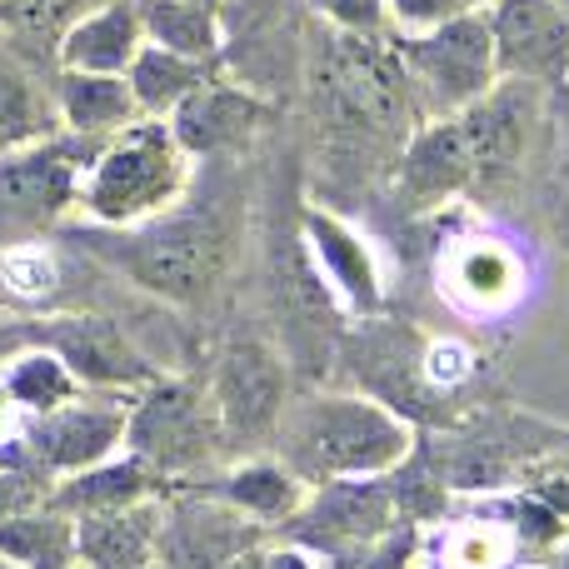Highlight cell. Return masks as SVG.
I'll list each match as a JSON object with an SVG mask.
<instances>
[{
  "label": "cell",
  "instance_id": "cell-40",
  "mask_svg": "<svg viewBox=\"0 0 569 569\" xmlns=\"http://www.w3.org/2000/svg\"><path fill=\"white\" fill-rule=\"evenodd\" d=\"M560 10H565V16H569V0H560Z\"/></svg>",
  "mask_w": 569,
  "mask_h": 569
},
{
  "label": "cell",
  "instance_id": "cell-8",
  "mask_svg": "<svg viewBox=\"0 0 569 569\" xmlns=\"http://www.w3.org/2000/svg\"><path fill=\"white\" fill-rule=\"evenodd\" d=\"M395 56L410 70L430 116H460L500 80L485 10H455L430 30H395Z\"/></svg>",
  "mask_w": 569,
  "mask_h": 569
},
{
  "label": "cell",
  "instance_id": "cell-35",
  "mask_svg": "<svg viewBox=\"0 0 569 569\" xmlns=\"http://www.w3.org/2000/svg\"><path fill=\"white\" fill-rule=\"evenodd\" d=\"M266 569H320L310 560V550H300V545H266Z\"/></svg>",
  "mask_w": 569,
  "mask_h": 569
},
{
  "label": "cell",
  "instance_id": "cell-24",
  "mask_svg": "<svg viewBox=\"0 0 569 569\" xmlns=\"http://www.w3.org/2000/svg\"><path fill=\"white\" fill-rule=\"evenodd\" d=\"M50 136H60L50 80H40V70L0 40V150L36 146Z\"/></svg>",
  "mask_w": 569,
  "mask_h": 569
},
{
  "label": "cell",
  "instance_id": "cell-38",
  "mask_svg": "<svg viewBox=\"0 0 569 569\" xmlns=\"http://www.w3.org/2000/svg\"><path fill=\"white\" fill-rule=\"evenodd\" d=\"M190 6H200V10H210V16L226 20V0H190Z\"/></svg>",
  "mask_w": 569,
  "mask_h": 569
},
{
  "label": "cell",
  "instance_id": "cell-39",
  "mask_svg": "<svg viewBox=\"0 0 569 569\" xmlns=\"http://www.w3.org/2000/svg\"><path fill=\"white\" fill-rule=\"evenodd\" d=\"M455 6H460V10H490L495 0H455Z\"/></svg>",
  "mask_w": 569,
  "mask_h": 569
},
{
  "label": "cell",
  "instance_id": "cell-17",
  "mask_svg": "<svg viewBox=\"0 0 569 569\" xmlns=\"http://www.w3.org/2000/svg\"><path fill=\"white\" fill-rule=\"evenodd\" d=\"M485 20L500 80H530L540 90L569 86V16L560 0H495Z\"/></svg>",
  "mask_w": 569,
  "mask_h": 569
},
{
  "label": "cell",
  "instance_id": "cell-13",
  "mask_svg": "<svg viewBox=\"0 0 569 569\" xmlns=\"http://www.w3.org/2000/svg\"><path fill=\"white\" fill-rule=\"evenodd\" d=\"M475 190V150L460 116H430L410 130L390 166V206L400 220H425Z\"/></svg>",
  "mask_w": 569,
  "mask_h": 569
},
{
  "label": "cell",
  "instance_id": "cell-26",
  "mask_svg": "<svg viewBox=\"0 0 569 569\" xmlns=\"http://www.w3.org/2000/svg\"><path fill=\"white\" fill-rule=\"evenodd\" d=\"M96 6L100 0H0V40L50 76L60 36Z\"/></svg>",
  "mask_w": 569,
  "mask_h": 569
},
{
  "label": "cell",
  "instance_id": "cell-28",
  "mask_svg": "<svg viewBox=\"0 0 569 569\" xmlns=\"http://www.w3.org/2000/svg\"><path fill=\"white\" fill-rule=\"evenodd\" d=\"M146 46L176 50L190 60H226V20L190 0H136Z\"/></svg>",
  "mask_w": 569,
  "mask_h": 569
},
{
  "label": "cell",
  "instance_id": "cell-33",
  "mask_svg": "<svg viewBox=\"0 0 569 569\" xmlns=\"http://www.w3.org/2000/svg\"><path fill=\"white\" fill-rule=\"evenodd\" d=\"M320 26L345 30V36H395L385 0H300Z\"/></svg>",
  "mask_w": 569,
  "mask_h": 569
},
{
  "label": "cell",
  "instance_id": "cell-19",
  "mask_svg": "<svg viewBox=\"0 0 569 569\" xmlns=\"http://www.w3.org/2000/svg\"><path fill=\"white\" fill-rule=\"evenodd\" d=\"M186 485H200V490L220 495L226 505H236L240 515H250L256 525H266L270 535L300 510L305 500V480L280 460V455L260 450V455H240V460H226L220 470L200 475V480H186Z\"/></svg>",
  "mask_w": 569,
  "mask_h": 569
},
{
  "label": "cell",
  "instance_id": "cell-20",
  "mask_svg": "<svg viewBox=\"0 0 569 569\" xmlns=\"http://www.w3.org/2000/svg\"><path fill=\"white\" fill-rule=\"evenodd\" d=\"M50 100H56L60 130L90 140H110L140 120V106L130 96L126 76H100V70H50Z\"/></svg>",
  "mask_w": 569,
  "mask_h": 569
},
{
  "label": "cell",
  "instance_id": "cell-11",
  "mask_svg": "<svg viewBox=\"0 0 569 569\" xmlns=\"http://www.w3.org/2000/svg\"><path fill=\"white\" fill-rule=\"evenodd\" d=\"M270 530L226 505L200 485H176L160 500L156 525V560L150 569H226L240 550L266 545Z\"/></svg>",
  "mask_w": 569,
  "mask_h": 569
},
{
  "label": "cell",
  "instance_id": "cell-16",
  "mask_svg": "<svg viewBox=\"0 0 569 569\" xmlns=\"http://www.w3.org/2000/svg\"><path fill=\"white\" fill-rule=\"evenodd\" d=\"M300 236L310 250L315 276L325 280V290L335 295L350 320L385 310V266L375 256V246L340 216V210L320 206V200H300Z\"/></svg>",
  "mask_w": 569,
  "mask_h": 569
},
{
  "label": "cell",
  "instance_id": "cell-6",
  "mask_svg": "<svg viewBox=\"0 0 569 569\" xmlns=\"http://www.w3.org/2000/svg\"><path fill=\"white\" fill-rule=\"evenodd\" d=\"M206 385L226 425L230 460L276 445V430L295 400V365L284 360L280 340L260 330H230L210 355Z\"/></svg>",
  "mask_w": 569,
  "mask_h": 569
},
{
  "label": "cell",
  "instance_id": "cell-5",
  "mask_svg": "<svg viewBox=\"0 0 569 569\" xmlns=\"http://www.w3.org/2000/svg\"><path fill=\"white\" fill-rule=\"evenodd\" d=\"M126 455L146 460L160 480H170V490L186 480L220 470L230 460L226 450V425L210 400V385L200 375H160L156 385L130 400L126 420Z\"/></svg>",
  "mask_w": 569,
  "mask_h": 569
},
{
  "label": "cell",
  "instance_id": "cell-1",
  "mask_svg": "<svg viewBox=\"0 0 569 569\" xmlns=\"http://www.w3.org/2000/svg\"><path fill=\"white\" fill-rule=\"evenodd\" d=\"M216 170L220 176H200L196 166V186L186 190V200L146 226H66L60 240L90 256V266L120 276L130 290H146L176 310H206L226 290L250 226L240 160H216Z\"/></svg>",
  "mask_w": 569,
  "mask_h": 569
},
{
  "label": "cell",
  "instance_id": "cell-10",
  "mask_svg": "<svg viewBox=\"0 0 569 569\" xmlns=\"http://www.w3.org/2000/svg\"><path fill=\"white\" fill-rule=\"evenodd\" d=\"M130 400H136V395L80 390L76 400L20 420V445H26L30 460H36L50 480L80 475V470H90V465L120 455V445H126Z\"/></svg>",
  "mask_w": 569,
  "mask_h": 569
},
{
  "label": "cell",
  "instance_id": "cell-12",
  "mask_svg": "<svg viewBox=\"0 0 569 569\" xmlns=\"http://www.w3.org/2000/svg\"><path fill=\"white\" fill-rule=\"evenodd\" d=\"M166 120L196 166L200 160H246L260 146V136L280 120V100L260 96L256 86L220 70L206 86L190 90Z\"/></svg>",
  "mask_w": 569,
  "mask_h": 569
},
{
  "label": "cell",
  "instance_id": "cell-14",
  "mask_svg": "<svg viewBox=\"0 0 569 569\" xmlns=\"http://www.w3.org/2000/svg\"><path fill=\"white\" fill-rule=\"evenodd\" d=\"M395 520H400V500H395L390 475H375V480H325L315 490H305L300 510L280 525L276 540H290L300 550L340 555L385 535Z\"/></svg>",
  "mask_w": 569,
  "mask_h": 569
},
{
  "label": "cell",
  "instance_id": "cell-32",
  "mask_svg": "<svg viewBox=\"0 0 569 569\" xmlns=\"http://www.w3.org/2000/svg\"><path fill=\"white\" fill-rule=\"evenodd\" d=\"M50 490H56V480L30 460V450L0 460V520H16V515L50 505Z\"/></svg>",
  "mask_w": 569,
  "mask_h": 569
},
{
  "label": "cell",
  "instance_id": "cell-27",
  "mask_svg": "<svg viewBox=\"0 0 569 569\" xmlns=\"http://www.w3.org/2000/svg\"><path fill=\"white\" fill-rule=\"evenodd\" d=\"M0 560L16 569H76V520L56 505L0 520Z\"/></svg>",
  "mask_w": 569,
  "mask_h": 569
},
{
  "label": "cell",
  "instance_id": "cell-42",
  "mask_svg": "<svg viewBox=\"0 0 569 569\" xmlns=\"http://www.w3.org/2000/svg\"><path fill=\"white\" fill-rule=\"evenodd\" d=\"M0 310H6V305H0Z\"/></svg>",
  "mask_w": 569,
  "mask_h": 569
},
{
  "label": "cell",
  "instance_id": "cell-25",
  "mask_svg": "<svg viewBox=\"0 0 569 569\" xmlns=\"http://www.w3.org/2000/svg\"><path fill=\"white\" fill-rule=\"evenodd\" d=\"M220 70H226V60H190V56H176V50L140 46L136 60H130V70H126V80H130V96H136L140 116L166 120L190 90L206 86V80L220 76Z\"/></svg>",
  "mask_w": 569,
  "mask_h": 569
},
{
  "label": "cell",
  "instance_id": "cell-4",
  "mask_svg": "<svg viewBox=\"0 0 569 569\" xmlns=\"http://www.w3.org/2000/svg\"><path fill=\"white\" fill-rule=\"evenodd\" d=\"M190 186H196V160L176 140L170 120L140 116L90 160L86 186H80V216L86 226L130 230L180 206Z\"/></svg>",
  "mask_w": 569,
  "mask_h": 569
},
{
  "label": "cell",
  "instance_id": "cell-15",
  "mask_svg": "<svg viewBox=\"0 0 569 569\" xmlns=\"http://www.w3.org/2000/svg\"><path fill=\"white\" fill-rule=\"evenodd\" d=\"M460 126L475 150V190L515 186L535 146V126H540V86L495 80L475 106L460 110Z\"/></svg>",
  "mask_w": 569,
  "mask_h": 569
},
{
  "label": "cell",
  "instance_id": "cell-3",
  "mask_svg": "<svg viewBox=\"0 0 569 569\" xmlns=\"http://www.w3.org/2000/svg\"><path fill=\"white\" fill-rule=\"evenodd\" d=\"M415 445H420L415 425L390 405L360 390H310L290 400L270 455H280L305 480V490H315L325 480L395 475L415 455Z\"/></svg>",
  "mask_w": 569,
  "mask_h": 569
},
{
  "label": "cell",
  "instance_id": "cell-22",
  "mask_svg": "<svg viewBox=\"0 0 569 569\" xmlns=\"http://www.w3.org/2000/svg\"><path fill=\"white\" fill-rule=\"evenodd\" d=\"M160 500L76 515V569H150Z\"/></svg>",
  "mask_w": 569,
  "mask_h": 569
},
{
  "label": "cell",
  "instance_id": "cell-9",
  "mask_svg": "<svg viewBox=\"0 0 569 569\" xmlns=\"http://www.w3.org/2000/svg\"><path fill=\"white\" fill-rule=\"evenodd\" d=\"M36 345L56 350L86 390L140 395L166 375L156 355L106 310H36Z\"/></svg>",
  "mask_w": 569,
  "mask_h": 569
},
{
  "label": "cell",
  "instance_id": "cell-29",
  "mask_svg": "<svg viewBox=\"0 0 569 569\" xmlns=\"http://www.w3.org/2000/svg\"><path fill=\"white\" fill-rule=\"evenodd\" d=\"M0 385H6V395H10L20 420L56 410V405L76 400V395L86 390V385L70 375V365L60 360L56 350H46V345H30V350L10 355V360L0 365Z\"/></svg>",
  "mask_w": 569,
  "mask_h": 569
},
{
  "label": "cell",
  "instance_id": "cell-18",
  "mask_svg": "<svg viewBox=\"0 0 569 569\" xmlns=\"http://www.w3.org/2000/svg\"><path fill=\"white\" fill-rule=\"evenodd\" d=\"M435 270H440V290L450 295L455 310L480 315V320L515 310L520 295H525V284H530L520 250L500 236H485V230H465V236H455L450 246L440 250Z\"/></svg>",
  "mask_w": 569,
  "mask_h": 569
},
{
  "label": "cell",
  "instance_id": "cell-21",
  "mask_svg": "<svg viewBox=\"0 0 569 569\" xmlns=\"http://www.w3.org/2000/svg\"><path fill=\"white\" fill-rule=\"evenodd\" d=\"M146 46L136 0H100L96 10L76 20L56 46L60 70H100V76H126L136 50ZM50 66V70H56Z\"/></svg>",
  "mask_w": 569,
  "mask_h": 569
},
{
  "label": "cell",
  "instance_id": "cell-41",
  "mask_svg": "<svg viewBox=\"0 0 569 569\" xmlns=\"http://www.w3.org/2000/svg\"><path fill=\"white\" fill-rule=\"evenodd\" d=\"M0 569H16V565H10V560H0Z\"/></svg>",
  "mask_w": 569,
  "mask_h": 569
},
{
  "label": "cell",
  "instance_id": "cell-34",
  "mask_svg": "<svg viewBox=\"0 0 569 569\" xmlns=\"http://www.w3.org/2000/svg\"><path fill=\"white\" fill-rule=\"evenodd\" d=\"M385 10H390V26L395 30H430L440 26L445 16H455V0H385Z\"/></svg>",
  "mask_w": 569,
  "mask_h": 569
},
{
  "label": "cell",
  "instance_id": "cell-30",
  "mask_svg": "<svg viewBox=\"0 0 569 569\" xmlns=\"http://www.w3.org/2000/svg\"><path fill=\"white\" fill-rule=\"evenodd\" d=\"M515 550V530L505 510L495 515H465L460 525L440 535V569H505Z\"/></svg>",
  "mask_w": 569,
  "mask_h": 569
},
{
  "label": "cell",
  "instance_id": "cell-2",
  "mask_svg": "<svg viewBox=\"0 0 569 569\" xmlns=\"http://www.w3.org/2000/svg\"><path fill=\"white\" fill-rule=\"evenodd\" d=\"M305 90L320 126V146L335 156V176H390L410 140V100L420 96L400 66L390 36H345L315 26L305 40Z\"/></svg>",
  "mask_w": 569,
  "mask_h": 569
},
{
  "label": "cell",
  "instance_id": "cell-7",
  "mask_svg": "<svg viewBox=\"0 0 569 569\" xmlns=\"http://www.w3.org/2000/svg\"><path fill=\"white\" fill-rule=\"evenodd\" d=\"M100 146L106 140L60 130L36 146L0 150V246L66 230V220L80 210V186Z\"/></svg>",
  "mask_w": 569,
  "mask_h": 569
},
{
  "label": "cell",
  "instance_id": "cell-36",
  "mask_svg": "<svg viewBox=\"0 0 569 569\" xmlns=\"http://www.w3.org/2000/svg\"><path fill=\"white\" fill-rule=\"evenodd\" d=\"M226 569H266V545H250V550H240Z\"/></svg>",
  "mask_w": 569,
  "mask_h": 569
},
{
  "label": "cell",
  "instance_id": "cell-37",
  "mask_svg": "<svg viewBox=\"0 0 569 569\" xmlns=\"http://www.w3.org/2000/svg\"><path fill=\"white\" fill-rule=\"evenodd\" d=\"M545 569H569V530H565V540L560 545H550V550L540 555Z\"/></svg>",
  "mask_w": 569,
  "mask_h": 569
},
{
  "label": "cell",
  "instance_id": "cell-31",
  "mask_svg": "<svg viewBox=\"0 0 569 569\" xmlns=\"http://www.w3.org/2000/svg\"><path fill=\"white\" fill-rule=\"evenodd\" d=\"M420 550H425V525L395 520L385 535L355 545V550L325 555V560H330V569H415L420 565Z\"/></svg>",
  "mask_w": 569,
  "mask_h": 569
},
{
  "label": "cell",
  "instance_id": "cell-23",
  "mask_svg": "<svg viewBox=\"0 0 569 569\" xmlns=\"http://www.w3.org/2000/svg\"><path fill=\"white\" fill-rule=\"evenodd\" d=\"M166 495H170V480H160V475L150 470L146 460H136V455L120 450V455H110V460L90 465V470L56 480V490H50V505H56V510H66L70 520H76V515L126 510V505L166 500Z\"/></svg>",
  "mask_w": 569,
  "mask_h": 569
}]
</instances>
